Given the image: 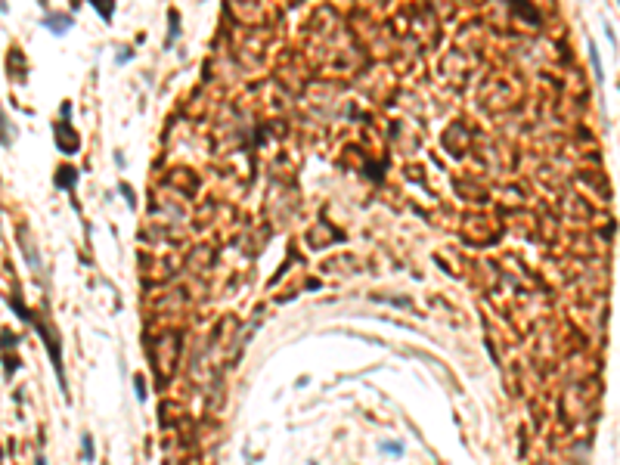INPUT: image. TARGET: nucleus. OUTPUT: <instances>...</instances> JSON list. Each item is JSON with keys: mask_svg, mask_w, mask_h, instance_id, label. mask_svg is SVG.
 I'll list each match as a JSON object with an SVG mask.
<instances>
[{"mask_svg": "<svg viewBox=\"0 0 620 465\" xmlns=\"http://www.w3.org/2000/svg\"><path fill=\"white\" fill-rule=\"evenodd\" d=\"M44 25H47V28H53L56 35H62V31H69L72 25H75V19H72V16H47Z\"/></svg>", "mask_w": 620, "mask_h": 465, "instance_id": "1", "label": "nucleus"}, {"mask_svg": "<svg viewBox=\"0 0 620 465\" xmlns=\"http://www.w3.org/2000/svg\"><path fill=\"white\" fill-rule=\"evenodd\" d=\"M589 62H592V72H596V81H605V72H601V59H599L596 44H589Z\"/></svg>", "mask_w": 620, "mask_h": 465, "instance_id": "2", "label": "nucleus"}, {"mask_svg": "<svg viewBox=\"0 0 620 465\" xmlns=\"http://www.w3.org/2000/svg\"><path fill=\"white\" fill-rule=\"evenodd\" d=\"M90 3H96V6H99V16H103L106 22H112V16H115V0H90Z\"/></svg>", "mask_w": 620, "mask_h": 465, "instance_id": "3", "label": "nucleus"}, {"mask_svg": "<svg viewBox=\"0 0 620 465\" xmlns=\"http://www.w3.org/2000/svg\"><path fill=\"white\" fill-rule=\"evenodd\" d=\"M81 450H84V456H81L84 462H93V459H96V456H93V437H90V434L81 437Z\"/></svg>", "mask_w": 620, "mask_h": 465, "instance_id": "4", "label": "nucleus"}, {"mask_svg": "<svg viewBox=\"0 0 620 465\" xmlns=\"http://www.w3.org/2000/svg\"><path fill=\"white\" fill-rule=\"evenodd\" d=\"M168 19H171V35H168V44H174V40L180 37V19H177V10L168 13Z\"/></svg>", "mask_w": 620, "mask_h": 465, "instance_id": "5", "label": "nucleus"}, {"mask_svg": "<svg viewBox=\"0 0 620 465\" xmlns=\"http://www.w3.org/2000/svg\"><path fill=\"white\" fill-rule=\"evenodd\" d=\"M75 177H78V171H75V167H65V171H59V186H65V189H72V180Z\"/></svg>", "mask_w": 620, "mask_h": 465, "instance_id": "6", "label": "nucleus"}, {"mask_svg": "<svg viewBox=\"0 0 620 465\" xmlns=\"http://www.w3.org/2000/svg\"><path fill=\"white\" fill-rule=\"evenodd\" d=\"M121 196L127 199V205H131V208H137V196H133V189L127 183H121Z\"/></svg>", "mask_w": 620, "mask_h": 465, "instance_id": "7", "label": "nucleus"}, {"mask_svg": "<svg viewBox=\"0 0 620 465\" xmlns=\"http://www.w3.org/2000/svg\"><path fill=\"white\" fill-rule=\"evenodd\" d=\"M0 143H3V146H10V128H6V118H3V112H0Z\"/></svg>", "mask_w": 620, "mask_h": 465, "instance_id": "8", "label": "nucleus"}, {"mask_svg": "<svg viewBox=\"0 0 620 465\" xmlns=\"http://www.w3.org/2000/svg\"><path fill=\"white\" fill-rule=\"evenodd\" d=\"M381 450H385V453H394V456H400V453H403V444L388 441V444H381Z\"/></svg>", "mask_w": 620, "mask_h": 465, "instance_id": "9", "label": "nucleus"}, {"mask_svg": "<svg viewBox=\"0 0 620 465\" xmlns=\"http://www.w3.org/2000/svg\"><path fill=\"white\" fill-rule=\"evenodd\" d=\"M133 391H137L140 400H146V385H143V378H133Z\"/></svg>", "mask_w": 620, "mask_h": 465, "instance_id": "10", "label": "nucleus"}, {"mask_svg": "<svg viewBox=\"0 0 620 465\" xmlns=\"http://www.w3.org/2000/svg\"><path fill=\"white\" fill-rule=\"evenodd\" d=\"M35 465H47V459H44V456H38V462H35Z\"/></svg>", "mask_w": 620, "mask_h": 465, "instance_id": "11", "label": "nucleus"}]
</instances>
